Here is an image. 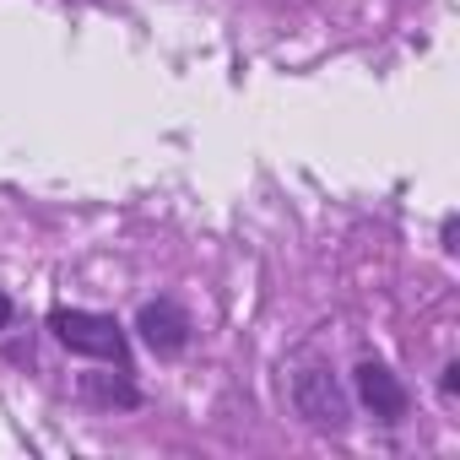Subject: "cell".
Returning a JSON list of instances; mask_svg holds the SVG:
<instances>
[{
    "label": "cell",
    "instance_id": "6",
    "mask_svg": "<svg viewBox=\"0 0 460 460\" xmlns=\"http://www.w3.org/2000/svg\"><path fill=\"white\" fill-rule=\"evenodd\" d=\"M438 390H444L449 401L460 395V358H455V363H444V379H438Z\"/></svg>",
    "mask_w": 460,
    "mask_h": 460
},
{
    "label": "cell",
    "instance_id": "3",
    "mask_svg": "<svg viewBox=\"0 0 460 460\" xmlns=\"http://www.w3.org/2000/svg\"><path fill=\"white\" fill-rule=\"evenodd\" d=\"M352 395H358V406H363L374 422H385V428H401V422L411 417V390H406V379H401L385 358H363V363L352 368Z\"/></svg>",
    "mask_w": 460,
    "mask_h": 460
},
{
    "label": "cell",
    "instance_id": "8",
    "mask_svg": "<svg viewBox=\"0 0 460 460\" xmlns=\"http://www.w3.org/2000/svg\"><path fill=\"white\" fill-rule=\"evenodd\" d=\"M17 320V304H12V293H0V331H6Z\"/></svg>",
    "mask_w": 460,
    "mask_h": 460
},
{
    "label": "cell",
    "instance_id": "1",
    "mask_svg": "<svg viewBox=\"0 0 460 460\" xmlns=\"http://www.w3.org/2000/svg\"><path fill=\"white\" fill-rule=\"evenodd\" d=\"M44 325H49V336H55L66 352L136 374V358H130V331H125L114 314H103V309H71V304H55V309L44 314Z\"/></svg>",
    "mask_w": 460,
    "mask_h": 460
},
{
    "label": "cell",
    "instance_id": "7",
    "mask_svg": "<svg viewBox=\"0 0 460 460\" xmlns=\"http://www.w3.org/2000/svg\"><path fill=\"white\" fill-rule=\"evenodd\" d=\"M455 227H460V217L455 211H444V222H438V239H444V250L455 255Z\"/></svg>",
    "mask_w": 460,
    "mask_h": 460
},
{
    "label": "cell",
    "instance_id": "5",
    "mask_svg": "<svg viewBox=\"0 0 460 460\" xmlns=\"http://www.w3.org/2000/svg\"><path fill=\"white\" fill-rule=\"evenodd\" d=\"M76 390H82V401H93L103 411H136L146 401L141 385H136V374H125V368H114V374H82Z\"/></svg>",
    "mask_w": 460,
    "mask_h": 460
},
{
    "label": "cell",
    "instance_id": "2",
    "mask_svg": "<svg viewBox=\"0 0 460 460\" xmlns=\"http://www.w3.org/2000/svg\"><path fill=\"white\" fill-rule=\"evenodd\" d=\"M288 395L293 411L314 428V433H347L352 428V390L336 379V368L314 352H304L288 374Z\"/></svg>",
    "mask_w": 460,
    "mask_h": 460
},
{
    "label": "cell",
    "instance_id": "4",
    "mask_svg": "<svg viewBox=\"0 0 460 460\" xmlns=\"http://www.w3.org/2000/svg\"><path fill=\"white\" fill-rule=\"evenodd\" d=\"M130 331L141 336L146 352L179 358V352L190 347V336H195V320H190V309H184L179 298H152V304L136 309V325H130Z\"/></svg>",
    "mask_w": 460,
    "mask_h": 460
}]
</instances>
